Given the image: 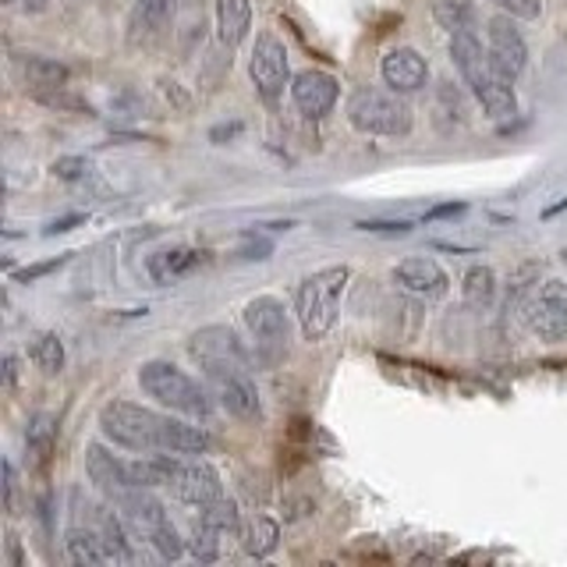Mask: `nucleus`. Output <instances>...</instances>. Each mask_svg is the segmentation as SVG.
Returning <instances> with one entry per match:
<instances>
[{
	"instance_id": "obj_1",
	"label": "nucleus",
	"mask_w": 567,
	"mask_h": 567,
	"mask_svg": "<svg viewBox=\"0 0 567 567\" xmlns=\"http://www.w3.org/2000/svg\"><path fill=\"white\" fill-rule=\"evenodd\" d=\"M100 433L114 443V447L135 451V454H209L213 440L199 425H188L182 419L159 415L153 408H142L132 401H111L100 408Z\"/></svg>"
},
{
	"instance_id": "obj_2",
	"label": "nucleus",
	"mask_w": 567,
	"mask_h": 567,
	"mask_svg": "<svg viewBox=\"0 0 567 567\" xmlns=\"http://www.w3.org/2000/svg\"><path fill=\"white\" fill-rule=\"evenodd\" d=\"M451 58L454 68L461 71V79L472 89V96L483 103V111L493 121H511L518 114V96H514V79H507L504 71H496L489 61V50H483L475 32H454L451 35Z\"/></svg>"
},
{
	"instance_id": "obj_3",
	"label": "nucleus",
	"mask_w": 567,
	"mask_h": 567,
	"mask_svg": "<svg viewBox=\"0 0 567 567\" xmlns=\"http://www.w3.org/2000/svg\"><path fill=\"white\" fill-rule=\"evenodd\" d=\"M348 280H351L348 266H327V270H316L312 277L298 284L295 316H298L301 333H306V341H323L333 330Z\"/></svg>"
},
{
	"instance_id": "obj_4",
	"label": "nucleus",
	"mask_w": 567,
	"mask_h": 567,
	"mask_svg": "<svg viewBox=\"0 0 567 567\" xmlns=\"http://www.w3.org/2000/svg\"><path fill=\"white\" fill-rule=\"evenodd\" d=\"M138 386L142 394H150L156 404L171 408V412H182L192 419H209L213 415V401L206 390L195 383L185 369H177L167 359H150L138 365Z\"/></svg>"
},
{
	"instance_id": "obj_5",
	"label": "nucleus",
	"mask_w": 567,
	"mask_h": 567,
	"mask_svg": "<svg viewBox=\"0 0 567 567\" xmlns=\"http://www.w3.org/2000/svg\"><path fill=\"white\" fill-rule=\"evenodd\" d=\"M348 121L362 135H408L412 132V106L401 100V93H383V89H359L348 103Z\"/></svg>"
},
{
	"instance_id": "obj_6",
	"label": "nucleus",
	"mask_w": 567,
	"mask_h": 567,
	"mask_svg": "<svg viewBox=\"0 0 567 567\" xmlns=\"http://www.w3.org/2000/svg\"><path fill=\"white\" fill-rule=\"evenodd\" d=\"M206 372V383L230 415L245 419V422H259L262 419V404H259V390L248 377V365L238 362H209L199 365Z\"/></svg>"
},
{
	"instance_id": "obj_7",
	"label": "nucleus",
	"mask_w": 567,
	"mask_h": 567,
	"mask_svg": "<svg viewBox=\"0 0 567 567\" xmlns=\"http://www.w3.org/2000/svg\"><path fill=\"white\" fill-rule=\"evenodd\" d=\"M248 75H252L256 93L266 103H277L284 96V85H291V64H288V47H284L274 32H259L252 58H248Z\"/></svg>"
},
{
	"instance_id": "obj_8",
	"label": "nucleus",
	"mask_w": 567,
	"mask_h": 567,
	"mask_svg": "<svg viewBox=\"0 0 567 567\" xmlns=\"http://www.w3.org/2000/svg\"><path fill=\"white\" fill-rule=\"evenodd\" d=\"M245 327L252 333V341L259 348L262 359H277V354L288 348V337H291V319L284 301L270 298V295H259L245 306Z\"/></svg>"
},
{
	"instance_id": "obj_9",
	"label": "nucleus",
	"mask_w": 567,
	"mask_h": 567,
	"mask_svg": "<svg viewBox=\"0 0 567 567\" xmlns=\"http://www.w3.org/2000/svg\"><path fill=\"white\" fill-rule=\"evenodd\" d=\"M525 323L539 341L557 344L567 337V280H546L525 301Z\"/></svg>"
},
{
	"instance_id": "obj_10",
	"label": "nucleus",
	"mask_w": 567,
	"mask_h": 567,
	"mask_svg": "<svg viewBox=\"0 0 567 567\" xmlns=\"http://www.w3.org/2000/svg\"><path fill=\"white\" fill-rule=\"evenodd\" d=\"M171 493L177 496L182 504L188 507H206L213 504L217 496H224V486H220V472L209 465L203 457H192V461H177V468L171 475Z\"/></svg>"
},
{
	"instance_id": "obj_11",
	"label": "nucleus",
	"mask_w": 567,
	"mask_h": 567,
	"mask_svg": "<svg viewBox=\"0 0 567 567\" xmlns=\"http://www.w3.org/2000/svg\"><path fill=\"white\" fill-rule=\"evenodd\" d=\"M511 18L514 14H507V11L489 18L486 50H489V61L496 64V71H504L507 79H518L528 64V47H525V35L518 32V25H514Z\"/></svg>"
},
{
	"instance_id": "obj_12",
	"label": "nucleus",
	"mask_w": 567,
	"mask_h": 567,
	"mask_svg": "<svg viewBox=\"0 0 567 567\" xmlns=\"http://www.w3.org/2000/svg\"><path fill=\"white\" fill-rule=\"evenodd\" d=\"M188 354L199 365L209 362H238V365H252V354L241 344V337L230 327H203L188 337Z\"/></svg>"
},
{
	"instance_id": "obj_13",
	"label": "nucleus",
	"mask_w": 567,
	"mask_h": 567,
	"mask_svg": "<svg viewBox=\"0 0 567 567\" xmlns=\"http://www.w3.org/2000/svg\"><path fill=\"white\" fill-rule=\"evenodd\" d=\"M337 93H341V85L330 75V71H319V68H309V71H298L291 79V100L295 106L306 117L319 121L333 111L337 103Z\"/></svg>"
},
{
	"instance_id": "obj_14",
	"label": "nucleus",
	"mask_w": 567,
	"mask_h": 567,
	"mask_svg": "<svg viewBox=\"0 0 567 567\" xmlns=\"http://www.w3.org/2000/svg\"><path fill=\"white\" fill-rule=\"evenodd\" d=\"M114 504H117V511H121L124 525H128V528L135 532V536H138V539H146V543H150L164 525H171L164 504H159V496H153L146 486H132L128 493H121Z\"/></svg>"
},
{
	"instance_id": "obj_15",
	"label": "nucleus",
	"mask_w": 567,
	"mask_h": 567,
	"mask_svg": "<svg viewBox=\"0 0 567 567\" xmlns=\"http://www.w3.org/2000/svg\"><path fill=\"white\" fill-rule=\"evenodd\" d=\"M85 475H89V483H93L103 496H111V501H117L121 493H128L135 486L132 461L111 454L106 447H100V443H89L85 447Z\"/></svg>"
},
{
	"instance_id": "obj_16",
	"label": "nucleus",
	"mask_w": 567,
	"mask_h": 567,
	"mask_svg": "<svg viewBox=\"0 0 567 567\" xmlns=\"http://www.w3.org/2000/svg\"><path fill=\"white\" fill-rule=\"evenodd\" d=\"M380 75H383V82L390 89H394V93L408 96V93H419V89H425V82H430V64H425V58L419 50L394 47V50L383 53Z\"/></svg>"
},
{
	"instance_id": "obj_17",
	"label": "nucleus",
	"mask_w": 567,
	"mask_h": 567,
	"mask_svg": "<svg viewBox=\"0 0 567 567\" xmlns=\"http://www.w3.org/2000/svg\"><path fill=\"white\" fill-rule=\"evenodd\" d=\"M394 280L401 284L404 291H412L419 298H440L447 295V274L443 266L430 256H408L394 266Z\"/></svg>"
},
{
	"instance_id": "obj_18",
	"label": "nucleus",
	"mask_w": 567,
	"mask_h": 567,
	"mask_svg": "<svg viewBox=\"0 0 567 567\" xmlns=\"http://www.w3.org/2000/svg\"><path fill=\"white\" fill-rule=\"evenodd\" d=\"M252 29V0H217V32L224 47H241Z\"/></svg>"
},
{
	"instance_id": "obj_19",
	"label": "nucleus",
	"mask_w": 567,
	"mask_h": 567,
	"mask_svg": "<svg viewBox=\"0 0 567 567\" xmlns=\"http://www.w3.org/2000/svg\"><path fill=\"white\" fill-rule=\"evenodd\" d=\"M64 546H68V557H71V564H79V567H100V564H106L111 560V549H106V543H103V536L96 528H82V525H75L68 532V539H64Z\"/></svg>"
},
{
	"instance_id": "obj_20",
	"label": "nucleus",
	"mask_w": 567,
	"mask_h": 567,
	"mask_svg": "<svg viewBox=\"0 0 567 567\" xmlns=\"http://www.w3.org/2000/svg\"><path fill=\"white\" fill-rule=\"evenodd\" d=\"M203 259H206V252H195V248H167V252H156L150 259V274L156 284H174L185 274H192Z\"/></svg>"
},
{
	"instance_id": "obj_21",
	"label": "nucleus",
	"mask_w": 567,
	"mask_h": 567,
	"mask_svg": "<svg viewBox=\"0 0 567 567\" xmlns=\"http://www.w3.org/2000/svg\"><path fill=\"white\" fill-rule=\"evenodd\" d=\"M14 68H18V75H22L35 89H64L68 79H71V71L64 64L50 61V58H35V53H25V58H18Z\"/></svg>"
},
{
	"instance_id": "obj_22",
	"label": "nucleus",
	"mask_w": 567,
	"mask_h": 567,
	"mask_svg": "<svg viewBox=\"0 0 567 567\" xmlns=\"http://www.w3.org/2000/svg\"><path fill=\"white\" fill-rule=\"evenodd\" d=\"M433 18L454 32H475L478 25V11H475V0H433Z\"/></svg>"
},
{
	"instance_id": "obj_23",
	"label": "nucleus",
	"mask_w": 567,
	"mask_h": 567,
	"mask_svg": "<svg viewBox=\"0 0 567 567\" xmlns=\"http://www.w3.org/2000/svg\"><path fill=\"white\" fill-rule=\"evenodd\" d=\"M29 359L35 362V369L47 372V377H58L64 369V344L58 333H35L29 344Z\"/></svg>"
},
{
	"instance_id": "obj_24",
	"label": "nucleus",
	"mask_w": 567,
	"mask_h": 567,
	"mask_svg": "<svg viewBox=\"0 0 567 567\" xmlns=\"http://www.w3.org/2000/svg\"><path fill=\"white\" fill-rule=\"evenodd\" d=\"M280 539V525L266 514H256L252 525L245 528V554L248 557H270Z\"/></svg>"
},
{
	"instance_id": "obj_25",
	"label": "nucleus",
	"mask_w": 567,
	"mask_h": 567,
	"mask_svg": "<svg viewBox=\"0 0 567 567\" xmlns=\"http://www.w3.org/2000/svg\"><path fill=\"white\" fill-rule=\"evenodd\" d=\"M461 295H465L468 306L486 309L496 295V274L489 270V266H472V270L465 274V280H461Z\"/></svg>"
},
{
	"instance_id": "obj_26",
	"label": "nucleus",
	"mask_w": 567,
	"mask_h": 567,
	"mask_svg": "<svg viewBox=\"0 0 567 567\" xmlns=\"http://www.w3.org/2000/svg\"><path fill=\"white\" fill-rule=\"evenodd\" d=\"M199 518H203L209 528H217L220 536H235V532L241 528V514H238V504L230 501V496H217V501H213V504H206Z\"/></svg>"
},
{
	"instance_id": "obj_27",
	"label": "nucleus",
	"mask_w": 567,
	"mask_h": 567,
	"mask_svg": "<svg viewBox=\"0 0 567 567\" xmlns=\"http://www.w3.org/2000/svg\"><path fill=\"white\" fill-rule=\"evenodd\" d=\"M188 549H192V557H195V560H203V564L217 560V554H220V532H217V528H209V525L199 518V522L192 525Z\"/></svg>"
},
{
	"instance_id": "obj_28",
	"label": "nucleus",
	"mask_w": 567,
	"mask_h": 567,
	"mask_svg": "<svg viewBox=\"0 0 567 567\" xmlns=\"http://www.w3.org/2000/svg\"><path fill=\"white\" fill-rule=\"evenodd\" d=\"M150 546H153L164 560H177V557L185 554V539L177 536V528H174V525H164V528H159L156 536L150 539Z\"/></svg>"
},
{
	"instance_id": "obj_29",
	"label": "nucleus",
	"mask_w": 567,
	"mask_h": 567,
	"mask_svg": "<svg viewBox=\"0 0 567 567\" xmlns=\"http://www.w3.org/2000/svg\"><path fill=\"white\" fill-rule=\"evenodd\" d=\"M25 440H29V447L35 454H47L50 451V440H53V422H50V415H35L32 425H29V433H25Z\"/></svg>"
},
{
	"instance_id": "obj_30",
	"label": "nucleus",
	"mask_w": 567,
	"mask_h": 567,
	"mask_svg": "<svg viewBox=\"0 0 567 567\" xmlns=\"http://www.w3.org/2000/svg\"><path fill=\"white\" fill-rule=\"evenodd\" d=\"M89 164H85V156H61V159H53V174L61 177V182H79V177H85Z\"/></svg>"
},
{
	"instance_id": "obj_31",
	"label": "nucleus",
	"mask_w": 567,
	"mask_h": 567,
	"mask_svg": "<svg viewBox=\"0 0 567 567\" xmlns=\"http://www.w3.org/2000/svg\"><path fill=\"white\" fill-rule=\"evenodd\" d=\"M171 11H174L171 0H138V14L146 18V25H164Z\"/></svg>"
},
{
	"instance_id": "obj_32",
	"label": "nucleus",
	"mask_w": 567,
	"mask_h": 567,
	"mask_svg": "<svg viewBox=\"0 0 567 567\" xmlns=\"http://www.w3.org/2000/svg\"><path fill=\"white\" fill-rule=\"evenodd\" d=\"M496 8H504L507 14L514 18H525V22H532V18H539L543 11V0H493Z\"/></svg>"
},
{
	"instance_id": "obj_33",
	"label": "nucleus",
	"mask_w": 567,
	"mask_h": 567,
	"mask_svg": "<svg viewBox=\"0 0 567 567\" xmlns=\"http://www.w3.org/2000/svg\"><path fill=\"white\" fill-rule=\"evenodd\" d=\"M61 262H64V256H61V259H50V262H40V266H29V270H22V274H18V280L32 284L35 277H43V274H50V270H58Z\"/></svg>"
},
{
	"instance_id": "obj_34",
	"label": "nucleus",
	"mask_w": 567,
	"mask_h": 567,
	"mask_svg": "<svg viewBox=\"0 0 567 567\" xmlns=\"http://www.w3.org/2000/svg\"><path fill=\"white\" fill-rule=\"evenodd\" d=\"M362 230H377V235H404V230H412V224H404V220H398V224H377V220H365V224H359Z\"/></svg>"
},
{
	"instance_id": "obj_35",
	"label": "nucleus",
	"mask_w": 567,
	"mask_h": 567,
	"mask_svg": "<svg viewBox=\"0 0 567 567\" xmlns=\"http://www.w3.org/2000/svg\"><path fill=\"white\" fill-rule=\"evenodd\" d=\"M75 224H82V217H64V220H53V224L47 227V235H61V230H71Z\"/></svg>"
},
{
	"instance_id": "obj_36",
	"label": "nucleus",
	"mask_w": 567,
	"mask_h": 567,
	"mask_svg": "<svg viewBox=\"0 0 567 567\" xmlns=\"http://www.w3.org/2000/svg\"><path fill=\"white\" fill-rule=\"evenodd\" d=\"M461 209H465L461 203H457V206H440V209H433V213H430V217H451V213H461Z\"/></svg>"
},
{
	"instance_id": "obj_37",
	"label": "nucleus",
	"mask_w": 567,
	"mask_h": 567,
	"mask_svg": "<svg viewBox=\"0 0 567 567\" xmlns=\"http://www.w3.org/2000/svg\"><path fill=\"white\" fill-rule=\"evenodd\" d=\"M4 377H8V386H11L14 383V359H11V354L4 359Z\"/></svg>"
},
{
	"instance_id": "obj_38",
	"label": "nucleus",
	"mask_w": 567,
	"mask_h": 567,
	"mask_svg": "<svg viewBox=\"0 0 567 567\" xmlns=\"http://www.w3.org/2000/svg\"><path fill=\"white\" fill-rule=\"evenodd\" d=\"M182 4H199V0H182Z\"/></svg>"
},
{
	"instance_id": "obj_39",
	"label": "nucleus",
	"mask_w": 567,
	"mask_h": 567,
	"mask_svg": "<svg viewBox=\"0 0 567 567\" xmlns=\"http://www.w3.org/2000/svg\"><path fill=\"white\" fill-rule=\"evenodd\" d=\"M560 256H564V262H567V248H564V252H560Z\"/></svg>"
}]
</instances>
